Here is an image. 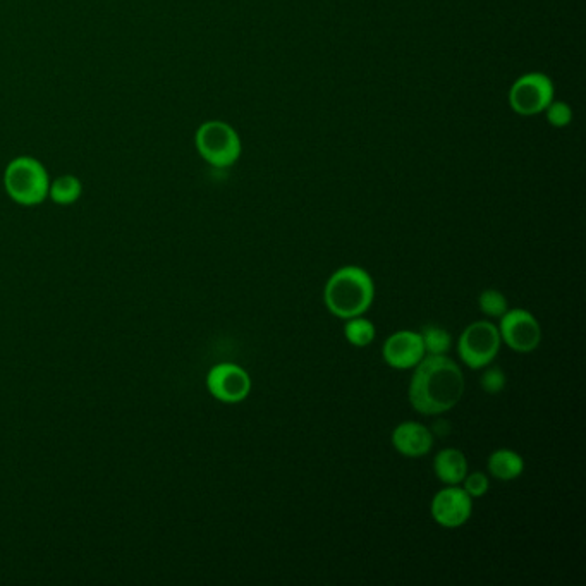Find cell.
I'll use <instances>...</instances> for the list:
<instances>
[{"instance_id":"8992f818","label":"cell","mask_w":586,"mask_h":586,"mask_svg":"<svg viewBox=\"0 0 586 586\" xmlns=\"http://www.w3.org/2000/svg\"><path fill=\"white\" fill-rule=\"evenodd\" d=\"M554 98L552 81L542 73L525 74L509 92V104L519 116H537Z\"/></svg>"},{"instance_id":"7c38bea8","label":"cell","mask_w":586,"mask_h":586,"mask_svg":"<svg viewBox=\"0 0 586 586\" xmlns=\"http://www.w3.org/2000/svg\"><path fill=\"white\" fill-rule=\"evenodd\" d=\"M434 471L440 482L446 485H459L468 475V459L463 452L454 447L442 449L435 454Z\"/></svg>"},{"instance_id":"ffe728a7","label":"cell","mask_w":586,"mask_h":586,"mask_svg":"<svg viewBox=\"0 0 586 586\" xmlns=\"http://www.w3.org/2000/svg\"><path fill=\"white\" fill-rule=\"evenodd\" d=\"M544 112H547V119H549V123L554 128H564L573 119L569 105L564 104V102H550L549 107Z\"/></svg>"},{"instance_id":"277c9868","label":"cell","mask_w":586,"mask_h":586,"mask_svg":"<svg viewBox=\"0 0 586 586\" xmlns=\"http://www.w3.org/2000/svg\"><path fill=\"white\" fill-rule=\"evenodd\" d=\"M195 145L203 159L219 169L236 164L241 155V140L236 129L222 121L202 124L196 131Z\"/></svg>"},{"instance_id":"d6986e66","label":"cell","mask_w":586,"mask_h":586,"mask_svg":"<svg viewBox=\"0 0 586 586\" xmlns=\"http://www.w3.org/2000/svg\"><path fill=\"white\" fill-rule=\"evenodd\" d=\"M506 382V373L502 372L501 368H490V365L489 368L483 372L482 380H480L482 389L487 392V394H499V392L504 391Z\"/></svg>"},{"instance_id":"8fae6325","label":"cell","mask_w":586,"mask_h":586,"mask_svg":"<svg viewBox=\"0 0 586 586\" xmlns=\"http://www.w3.org/2000/svg\"><path fill=\"white\" fill-rule=\"evenodd\" d=\"M392 446L406 458H422L434 447V432L422 423H399L392 432Z\"/></svg>"},{"instance_id":"5b68a950","label":"cell","mask_w":586,"mask_h":586,"mask_svg":"<svg viewBox=\"0 0 586 586\" xmlns=\"http://www.w3.org/2000/svg\"><path fill=\"white\" fill-rule=\"evenodd\" d=\"M501 334L497 325L489 320L473 322L458 339V355L466 367L482 370L492 365L501 351Z\"/></svg>"},{"instance_id":"e0dca14e","label":"cell","mask_w":586,"mask_h":586,"mask_svg":"<svg viewBox=\"0 0 586 586\" xmlns=\"http://www.w3.org/2000/svg\"><path fill=\"white\" fill-rule=\"evenodd\" d=\"M478 306L483 315L490 318H501L509 310L506 296L497 289H485L478 298Z\"/></svg>"},{"instance_id":"ba28073f","label":"cell","mask_w":586,"mask_h":586,"mask_svg":"<svg viewBox=\"0 0 586 586\" xmlns=\"http://www.w3.org/2000/svg\"><path fill=\"white\" fill-rule=\"evenodd\" d=\"M207 389L220 403H241L250 396L251 377L236 363H219L207 373Z\"/></svg>"},{"instance_id":"7a4b0ae2","label":"cell","mask_w":586,"mask_h":586,"mask_svg":"<svg viewBox=\"0 0 586 586\" xmlns=\"http://www.w3.org/2000/svg\"><path fill=\"white\" fill-rule=\"evenodd\" d=\"M375 298V284L367 270L348 265L336 270L325 284L324 303L334 317L348 320L370 310Z\"/></svg>"},{"instance_id":"30bf717a","label":"cell","mask_w":586,"mask_h":586,"mask_svg":"<svg viewBox=\"0 0 586 586\" xmlns=\"http://www.w3.org/2000/svg\"><path fill=\"white\" fill-rule=\"evenodd\" d=\"M382 355L389 367L396 370H411L427 356V353L423 348L420 332L399 330L396 334L387 337Z\"/></svg>"},{"instance_id":"ac0fdd59","label":"cell","mask_w":586,"mask_h":586,"mask_svg":"<svg viewBox=\"0 0 586 586\" xmlns=\"http://www.w3.org/2000/svg\"><path fill=\"white\" fill-rule=\"evenodd\" d=\"M490 480L482 471H475V473H468L463 480V489L466 494L470 495L471 499H480L483 495L489 492Z\"/></svg>"},{"instance_id":"4fadbf2b","label":"cell","mask_w":586,"mask_h":586,"mask_svg":"<svg viewBox=\"0 0 586 586\" xmlns=\"http://www.w3.org/2000/svg\"><path fill=\"white\" fill-rule=\"evenodd\" d=\"M487 468L495 480L513 482L523 475L525 461L518 452L511 451V449H497L490 454Z\"/></svg>"},{"instance_id":"5bb4252c","label":"cell","mask_w":586,"mask_h":586,"mask_svg":"<svg viewBox=\"0 0 586 586\" xmlns=\"http://www.w3.org/2000/svg\"><path fill=\"white\" fill-rule=\"evenodd\" d=\"M83 195V184L80 179L71 174L61 176L50 183L49 198L57 205H73Z\"/></svg>"},{"instance_id":"6da1fadb","label":"cell","mask_w":586,"mask_h":586,"mask_svg":"<svg viewBox=\"0 0 586 586\" xmlns=\"http://www.w3.org/2000/svg\"><path fill=\"white\" fill-rule=\"evenodd\" d=\"M413 370L408 399L416 413L444 415L463 399L464 373L449 356L427 355Z\"/></svg>"},{"instance_id":"9a60e30c","label":"cell","mask_w":586,"mask_h":586,"mask_svg":"<svg viewBox=\"0 0 586 586\" xmlns=\"http://www.w3.org/2000/svg\"><path fill=\"white\" fill-rule=\"evenodd\" d=\"M377 336V330L373 325L372 320L363 317H353L346 320L344 325V337L348 339L349 344H353L355 348H367Z\"/></svg>"},{"instance_id":"3957f363","label":"cell","mask_w":586,"mask_h":586,"mask_svg":"<svg viewBox=\"0 0 586 586\" xmlns=\"http://www.w3.org/2000/svg\"><path fill=\"white\" fill-rule=\"evenodd\" d=\"M7 195L23 207H37L49 198V172L33 157H18L4 172Z\"/></svg>"},{"instance_id":"9c48e42d","label":"cell","mask_w":586,"mask_h":586,"mask_svg":"<svg viewBox=\"0 0 586 586\" xmlns=\"http://www.w3.org/2000/svg\"><path fill=\"white\" fill-rule=\"evenodd\" d=\"M430 513L435 523L444 528H459L466 525L473 514V499L459 485H447L439 490L430 504Z\"/></svg>"},{"instance_id":"52a82bcc","label":"cell","mask_w":586,"mask_h":586,"mask_svg":"<svg viewBox=\"0 0 586 586\" xmlns=\"http://www.w3.org/2000/svg\"><path fill=\"white\" fill-rule=\"evenodd\" d=\"M499 334L502 342L516 353H533L542 342V327L532 313L516 308L507 310L501 317Z\"/></svg>"},{"instance_id":"2e32d148","label":"cell","mask_w":586,"mask_h":586,"mask_svg":"<svg viewBox=\"0 0 586 586\" xmlns=\"http://www.w3.org/2000/svg\"><path fill=\"white\" fill-rule=\"evenodd\" d=\"M420 336H422L423 348L427 355H446L451 349V334L439 325H425Z\"/></svg>"}]
</instances>
